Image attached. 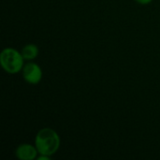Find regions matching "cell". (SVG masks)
<instances>
[{"label": "cell", "mask_w": 160, "mask_h": 160, "mask_svg": "<svg viewBox=\"0 0 160 160\" xmlns=\"http://www.w3.org/2000/svg\"><path fill=\"white\" fill-rule=\"evenodd\" d=\"M22 72L23 80L29 84H38L42 79L41 68L38 64L31 61L24 64Z\"/></svg>", "instance_id": "3957f363"}, {"label": "cell", "mask_w": 160, "mask_h": 160, "mask_svg": "<svg viewBox=\"0 0 160 160\" xmlns=\"http://www.w3.org/2000/svg\"><path fill=\"white\" fill-rule=\"evenodd\" d=\"M38 151L36 145L29 143L20 144L15 150V156L20 160H34L37 159Z\"/></svg>", "instance_id": "277c9868"}, {"label": "cell", "mask_w": 160, "mask_h": 160, "mask_svg": "<svg viewBox=\"0 0 160 160\" xmlns=\"http://www.w3.org/2000/svg\"><path fill=\"white\" fill-rule=\"evenodd\" d=\"M137 3H139L140 5H148L150 4L153 0H135Z\"/></svg>", "instance_id": "52a82bcc"}, {"label": "cell", "mask_w": 160, "mask_h": 160, "mask_svg": "<svg viewBox=\"0 0 160 160\" xmlns=\"http://www.w3.org/2000/svg\"><path fill=\"white\" fill-rule=\"evenodd\" d=\"M38 160H50L51 159V157L50 156H46V155H38V158H37Z\"/></svg>", "instance_id": "8992f818"}, {"label": "cell", "mask_w": 160, "mask_h": 160, "mask_svg": "<svg viewBox=\"0 0 160 160\" xmlns=\"http://www.w3.org/2000/svg\"><path fill=\"white\" fill-rule=\"evenodd\" d=\"M0 65L7 73L16 74L22 70L24 59L21 52L8 47L5 48L0 53Z\"/></svg>", "instance_id": "7a4b0ae2"}, {"label": "cell", "mask_w": 160, "mask_h": 160, "mask_svg": "<svg viewBox=\"0 0 160 160\" xmlns=\"http://www.w3.org/2000/svg\"><path fill=\"white\" fill-rule=\"evenodd\" d=\"M21 53L25 61H32L38 55V48L35 44H27L22 47Z\"/></svg>", "instance_id": "5b68a950"}, {"label": "cell", "mask_w": 160, "mask_h": 160, "mask_svg": "<svg viewBox=\"0 0 160 160\" xmlns=\"http://www.w3.org/2000/svg\"><path fill=\"white\" fill-rule=\"evenodd\" d=\"M60 137L55 130L50 128H41L36 135L35 145L38 155L53 156L60 147Z\"/></svg>", "instance_id": "6da1fadb"}]
</instances>
